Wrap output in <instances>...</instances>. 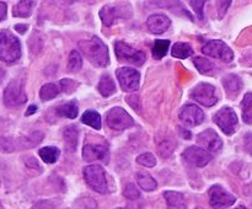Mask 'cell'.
Instances as JSON below:
<instances>
[{
  "label": "cell",
  "instance_id": "3",
  "mask_svg": "<svg viewBox=\"0 0 252 209\" xmlns=\"http://www.w3.org/2000/svg\"><path fill=\"white\" fill-rule=\"evenodd\" d=\"M84 179L86 183L98 193L107 192V181L106 174L100 165H90L84 169Z\"/></svg>",
  "mask_w": 252,
  "mask_h": 209
},
{
  "label": "cell",
  "instance_id": "46",
  "mask_svg": "<svg viewBox=\"0 0 252 209\" xmlns=\"http://www.w3.org/2000/svg\"><path fill=\"white\" fill-rule=\"evenodd\" d=\"M196 209H203V208H201V207H198V208H196Z\"/></svg>",
  "mask_w": 252,
  "mask_h": 209
},
{
  "label": "cell",
  "instance_id": "25",
  "mask_svg": "<svg viewBox=\"0 0 252 209\" xmlns=\"http://www.w3.org/2000/svg\"><path fill=\"white\" fill-rule=\"evenodd\" d=\"M59 91H61V89H59V85H57V84H46V85L42 86L41 91H39V96H41L42 101H49L57 97Z\"/></svg>",
  "mask_w": 252,
  "mask_h": 209
},
{
  "label": "cell",
  "instance_id": "22",
  "mask_svg": "<svg viewBox=\"0 0 252 209\" xmlns=\"http://www.w3.org/2000/svg\"><path fill=\"white\" fill-rule=\"evenodd\" d=\"M171 53L175 58L185 59V58H189V56L193 54V48H192V46L189 43L177 42V43H175V46L172 47Z\"/></svg>",
  "mask_w": 252,
  "mask_h": 209
},
{
  "label": "cell",
  "instance_id": "16",
  "mask_svg": "<svg viewBox=\"0 0 252 209\" xmlns=\"http://www.w3.org/2000/svg\"><path fill=\"white\" fill-rule=\"evenodd\" d=\"M171 25V21L167 16L162 14H155L150 15L147 20V26L149 29L150 32L155 34H161L165 31H167Z\"/></svg>",
  "mask_w": 252,
  "mask_h": 209
},
{
  "label": "cell",
  "instance_id": "45",
  "mask_svg": "<svg viewBox=\"0 0 252 209\" xmlns=\"http://www.w3.org/2000/svg\"><path fill=\"white\" fill-rule=\"evenodd\" d=\"M0 209H2V206H1V203H0Z\"/></svg>",
  "mask_w": 252,
  "mask_h": 209
},
{
  "label": "cell",
  "instance_id": "23",
  "mask_svg": "<svg viewBox=\"0 0 252 209\" xmlns=\"http://www.w3.org/2000/svg\"><path fill=\"white\" fill-rule=\"evenodd\" d=\"M81 122L90 125L91 128H94L96 130L101 129V116L96 111L89 110L86 112H84L83 117H81Z\"/></svg>",
  "mask_w": 252,
  "mask_h": 209
},
{
  "label": "cell",
  "instance_id": "12",
  "mask_svg": "<svg viewBox=\"0 0 252 209\" xmlns=\"http://www.w3.org/2000/svg\"><path fill=\"white\" fill-rule=\"evenodd\" d=\"M184 159L186 160L189 164L193 165L196 167H203L213 159L212 154H209L207 150L201 149L198 147H189L182 154Z\"/></svg>",
  "mask_w": 252,
  "mask_h": 209
},
{
  "label": "cell",
  "instance_id": "31",
  "mask_svg": "<svg viewBox=\"0 0 252 209\" xmlns=\"http://www.w3.org/2000/svg\"><path fill=\"white\" fill-rule=\"evenodd\" d=\"M193 63L199 70V73L202 74H208L214 69V64L209 59L204 58V57H194Z\"/></svg>",
  "mask_w": 252,
  "mask_h": 209
},
{
  "label": "cell",
  "instance_id": "2",
  "mask_svg": "<svg viewBox=\"0 0 252 209\" xmlns=\"http://www.w3.org/2000/svg\"><path fill=\"white\" fill-rule=\"evenodd\" d=\"M21 57V44L9 31H0V60L14 63Z\"/></svg>",
  "mask_w": 252,
  "mask_h": 209
},
{
  "label": "cell",
  "instance_id": "44",
  "mask_svg": "<svg viewBox=\"0 0 252 209\" xmlns=\"http://www.w3.org/2000/svg\"><path fill=\"white\" fill-rule=\"evenodd\" d=\"M4 75H5V71L2 70L1 68H0V80H1V79L4 78Z\"/></svg>",
  "mask_w": 252,
  "mask_h": 209
},
{
  "label": "cell",
  "instance_id": "13",
  "mask_svg": "<svg viewBox=\"0 0 252 209\" xmlns=\"http://www.w3.org/2000/svg\"><path fill=\"white\" fill-rule=\"evenodd\" d=\"M180 119L185 124L199 125L204 120V113L196 105H186L180 111Z\"/></svg>",
  "mask_w": 252,
  "mask_h": 209
},
{
  "label": "cell",
  "instance_id": "6",
  "mask_svg": "<svg viewBox=\"0 0 252 209\" xmlns=\"http://www.w3.org/2000/svg\"><path fill=\"white\" fill-rule=\"evenodd\" d=\"M4 103L6 107H17L27 101V96L24 90V84L15 79L9 83L4 91Z\"/></svg>",
  "mask_w": 252,
  "mask_h": 209
},
{
  "label": "cell",
  "instance_id": "1",
  "mask_svg": "<svg viewBox=\"0 0 252 209\" xmlns=\"http://www.w3.org/2000/svg\"><path fill=\"white\" fill-rule=\"evenodd\" d=\"M79 48L90 63L95 66H107L110 63L108 49L98 37L93 36L90 39L79 42Z\"/></svg>",
  "mask_w": 252,
  "mask_h": 209
},
{
  "label": "cell",
  "instance_id": "18",
  "mask_svg": "<svg viewBox=\"0 0 252 209\" xmlns=\"http://www.w3.org/2000/svg\"><path fill=\"white\" fill-rule=\"evenodd\" d=\"M164 197L166 199L169 209H187L186 199H185L184 194L180 192L166 191L164 192Z\"/></svg>",
  "mask_w": 252,
  "mask_h": 209
},
{
  "label": "cell",
  "instance_id": "40",
  "mask_svg": "<svg viewBox=\"0 0 252 209\" xmlns=\"http://www.w3.org/2000/svg\"><path fill=\"white\" fill-rule=\"evenodd\" d=\"M33 209H53V204L51 202H39L33 207Z\"/></svg>",
  "mask_w": 252,
  "mask_h": 209
},
{
  "label": "cell",
  "instance_id": "5",
  "mask_svg": "<svg viewBox=\"0 0 252 209\" xmlns=\"http://www.w3.org/2000/svg\"><path fill=\"white\" fill-rule=\"evenodd\" d=\"M213 120L226 135L234 134L235 130L238 129V116H236L235 111L230 107H224L219 110L214 115Z\"/></svg>",
  "mask_w": 252,
  "mask_h": 209
},
{
  "label": "cell",
  "instance_id": "38",
  "mask_svg": "<svg viewBox=\"0 0 252 209\" xmlns=\"http://www.w3.org/2000/svg\"><path fill=\"white\" fill-rule=\"evenodd\" d=\"M244 147L248 152H250L252 155V133H248L244 138Z\"/></svg>",
  "mask_w": 252,
  "mask_h": 209
},
{
  "label": "cell",
  "instance_id": "29",
  "mask_svg": "<svg viewBox=\"0 0 252 209\" xmlns=\"http://www.w3.org/2000/svg\"><path fill=\"white\" fill-rule=\"evenodd\" d=\"M33 1H20L12 9V14L17 17H27L31 15L32 7H33Z\"/></svg>",
  "mask_w": 252,
  "mask_h": 209
},
{
  "label": "cell",
  "instance_id": "33",
  "mask_svg": "<svg viewBox=\"0 0 252 209\" xmlns=\"http://www.w3.org/2000/svg\"><path fill=\"white\" fill-rule=\"evenodd\" d=\"M137 162L138 164L143 165V166L153 167L157 165V159H155V156L152 152H144V154H140L139 156L137 157Z\"/></svg>",
  "mask_w": 252,
  "mask_h": 209
},
{
  "label": "cell",
  "instance_id": "30",
  "mask_svg": "<svg viewBox=\"0 0 252 209\" xmlns=\"http://www.w3.org/2000/svg\"><path fill=\"white\" fill-rule=\"evenodd\" d=\"M100 17L106 26H111L117 17V9L112 6H103L100 10Z\"/></svg>",
  "mask_w": 252,
  "mask_h": 209
},
{
  "label": "cell",
  "instance_id": "19",
  "mask_svg": "<svg viewBox=\"0 0 252 209\" xmlns=\"http://www.w3.org/2000/svg\"><path fill=\"white\" fill-rule=\"evenodd\" d=\"M223 85L226 92L230 95H236L243 89V80L235 74H229L223 79Z\"/></svg>",
  "mask_w": 252,
  "mask_h": 209
},
{
  "label": "cell",
  "instance_id": "26",
  "mask_svg": "<svg viewBox=\"0 0 252 209\" xmlns=\"http://www.w3.org/2000/svg\"><path fill=\"white\" fill-rule=\"evenodd\" d=\"M137 182L140 186V188L148 192L154 191V189L158 187L157 181H155L150 175L143 174V172H139V174L137 175Z\"/></svg>",
  "mask_w": 252,
  "mask_h": 209
},
{
  "label": "cell",
  "instance_id": "17",
  "mask_svg": "<svg viewBox=\"0 0 252 209\" xmlns=\"http://www.w3.org/2000/svg\"><path fill=\"white\" fill-rule=\"evenodd\" d=\"M78 137H79V128L76 125H68L63 130V138L65 142V148L69 151H75L78 148Z\"/></svg>",
  "mask_w": 252,
  "mask_h": 209
},
{
  "label": "cell",
  "instance_id": "11",
  "mask_svg": "<svg viewBox=\"0 0 252 209\" xmlns=\"http://www.w3.org/2000/svg\"><path fill=\"white\" fill-rule=\"evenodd\" d=\"M117 79L120 81V85L123 91L127 92H133L139 89V81H140V74L133 68H120L117 70Z\"/></svg>",
  "mask_w": 252,
  "mask_h": 209
},
{
  "label": "cell",
  "instance_id": "32",
  "mask_svg": "<svg viewBox=\"0 0 252 209\" xmlns=\"http://www.w3.org/2000/svg\"><path fill=\"white\" fill-rule=\"evenodd\" d=\"M83 66V58L79 54V52L71 51L70 56H69L68 60V70L71 71V73H76L79 71Z\"/></svg>",
  "mask_w": 252,
  "mask_h": 209
},
{
  "label": "cell",
  "instance_id": "7",
  "mask_svg": "<svg viewBox=\"0 0 252 209\" xmlns=\"http://www.w3.org/2000/svg\"><path fill=\"white\" fill-rule=\"evenodd\" d=\"M106 122L108 127L115 130H125L134 124V120L130 117V115H128V112H126V110L121 107H113L112 110L108 111L106 116Z\"/></svg>",
  "mask_w": 252,
  "mask_h": 209
},
{
  "label": "cell",
  "instance_id": "15",
  "mask_svg": "<svg viewBox=\"0 0 252 209\" xmlns=\"http://www.w3.org/2000/svg\"><path fill=\"white\" fill-rule=\"evenodd\" d=\"M107 145L85 144V147L83 148V159L88 162L96 161V160H103V161H106V160H107Z\"/></svg>",
  "mask_w": 252,
  "mask_h": 209
},
{
  "label": "cell",
  "instance_id": "28",
  "mask_svg": "<svg viewBox=\"0 0 252 209\" xmlns=\"http://www.w3.org/2000/svg\"><path fill=\"white\" fill-rule=\"evenodd\" d=\"M170 41L169 39H157L153 46V56L155 59H161L162 57L166 56L169 51Z\"/></svg>",
  "mask_w": 252,
  "mask_h": 209
},
{
  "label": "cell",
  "instance_id": "47",
  "mask_svg": "<svg viewBox=\"0 0 252 209\" xmlns=\"http://www.w3.org/2000/svg\"><path fill=\"white\" fill-rule=\"evenodd\" d=\"M121 209H123V208H121Z\"/></svg>",
  "mask_w": 252,
  "mask_h": 209
},
{
  "label": "cell",
  "instance_id": "9",
  "mask_svg": "<svg viewBox=\"0 0 252 209\" xmlns=\"http://www.w3.org/2000/svg\"><path fill=\"white\" fill-rule=\"evenodd\" d=\"M209 203L214 209H224L228 207L233 206L236 202L235 196L226 192L219 184H214L209 189Z\"/></svg>",
  "mask_w": 252,
  "mask_h": 209
},
{
  "label": "cell",
  "instance_id": "37",
  "mask_svg": "<svg viewBox=\"0 0 252 209\" xmlns=\"http://www.w3.org/2000/svg\"><path fill=\"white\" fill-rule=\"evenodd\" d=\"M189 4L192 5V7L194 9V11L197 12V15H198L199 19H203V7H204V4H206V1H203V0H201V1H193V0H191L189 1Z\"/></svg>",
  "mask_w": 252,
  "mask_h": 209
},
{
  "label": "cell",
  "instance_id": "43",
  "mask_svg": "<svg viewBox=\"0 0 252 209\" xmlns=\"http://www.w3.org/2000/svg\"><path fill=\"white\" fill-rule=\"evenodd\" d=\"M15 30H16L17 32H20V33H24L27 30V26L26 25H16V26H15Z\"/></svg>",
  "mask_w": 252,
  "mask_h": 209
},
{
  "label": "cell",
  "instance_id": "27",
  "mask_svg": "<svg viewBox=\"0 0 252 209\" xmlns=\"http://www.w3.org/2000/svg\"><path fill=\"white\" fill-rule=\"evenodd\" d=\"M241 110H243V119L245 123H252V93L248 92L244 96L241 102Z\"/></svg>",
  "mask_w": 252,
  "mask_h": 209
},
{
  "label": "cell",
  "instance_id": "39",
  "mask_svg": "<svg viewBox=\"0 0 252 209\" xmlns=\"http://www.w3.org/2000/svg\"><path fill=\"white\" fill-rule=\"evenodd\" d=\"M230 4H231V1H219L218 2V5H219V17L224 16L226 9L230 6Z\"/></svg>",
  "mask_w": 252,
  "mask_h": 209
},
{
  "label": "cell",
  "instance_id": "10",
  "mask_svg": "<svg viewBox=\"0 0 252 209\" xmlns=\"http://www.w3.org/2000/svg\"><path fill=\"white\" fill-rule=\"evenodd\" d=\"M191 97L194 98L197 102L201 105L211 107L218 102V96H217V90L211 84L201 83L191 91Z\"/></svg>",
  "mask_w": 252,
  "mask_h": 209
},
{
  "label": "cell",
  "instance_id": "36",
  "mask_svg": "<svg viewBox=\"0 0 252 209\" xmlns=\"http://www.w3.org/2000/svg\"><path fill=\"white\" fill-rule=\"evenodd\" d=\"M76 88H78V83H75V81L71 80V79H63V80H61V83H59V89H61L63 92L71 93Z\"/></svg>",
  "mask_w": 252,
  "mask_h": 209
},
{
  "label": "cell",
  "instance_id": "4",
  "mask_svg": "<svg viewBox=\"0 0 252 209\" xmlns=\"http://www.w3.org/2000/svg\"><path fill=\"white\" fill-rule=\"evenodd\" d=\"M115 52L117 59L122 63L135 64V65H142L145 61V53L144 52L135 49L130 47L129 44L125 42H116L115 43Z\"/></svg>",
  "mask_w": 252,
  "mask_h": 209
},
{
  "label": "cell",
  "instance_id": "42",
  "mask_svg": "<svg viewBox=\"0 0 252 209\" xmlns=\"http://www.w3.org/2000/svg\"><path fill=\"white\" fill-rule=\"evenodd\" d=\"M37 111V106L36 105H31L30 106L29 108H27V111H26V116H31V115H33L34 112H36Z\"/></svg>",
  "mask_w": 252,
  "mask_h": 209
},
{
  "label": "cell",
  "instance_id": "20",
  "mask_svg": "<svg viewBox=\"0 0 252 209\" xmlns=\"http://www.w3.org/2000/svg\"><path fill=\"white\" fill-rule=\"evenodd\" d=\"M98 91L102 96L105 97H108V96L113 95L116 92V85H115V81L113 79L111 78L108 74H103L100 79V83H98L97 86Z\"/></svg>",
  "mask_w": 252,
  "mask_h": 209
},
{
  "label": "cell",
  "instance_id": "24",
  "mask_svg": "<svg viewBox=\"0 0 252 209\" xmlns=\"http://www.w3.org/2000/svg\"><path fill=\"white\" fill-rule=\"evenodd\" d=\"M61 150L56 147H44L39 150V156L47 164H54L58 160Z\"/></svg>",
  "mask_w": 252,
  "mask_h": 209
},
{
  "label": "cell",
  "instance_id": "8",
  "mask_svg": "<svg viewBox=\"0 0 252 209\" xmlns=\"http://www.w3.org/2000/svg\"><path fill=\"white\" fill-rule=\"evenodd\" d=\"M202 52L206 56H211L223 61H231L234 59V52L231 51L230 47L219 39L207 42L206 46L202 48Z\"/></svg>",
  "mask_w": 252,
  "mask_h": 209
},
{
  "label": "cell",
  "instance_id": "21",
  "mask_svg": "<svg viewBox=\"0 0 252 209\" xmlns=\"http://www.w3.org/2000/svg\"><path fill=\"white\" fill-rule=\"evenodd\" d=\"M56 113L61 117H66L74 119L78 116V106L75 101H69V102L63 103L56 108Z\"/></svg>",
  "mask_w": 252,
  "mask_h": 209
},
{
  "label": "cell",
  "instance_id": "34",
  "mask_svg": "<svg viewBox=\"0 0 252 209\" xmlns=\"http://www.w3.org/2000/svg\"><path fill=\"white\" fill-rule=\"evenodd\" d=\"M42 138H43V134H42L41 132H34L32 133L30 137L27 138H24V148H32L34 147L36 144H38L39 142L42 140Z\"/></svg>",
  "mask_w": 252,
  "mask_h": 209
},
{
  "label": "cell",
  "instance_id": "14",
  "mask_svg": "<svg viewBox=\"0 0 252 209\" xmlns=\"http://www.w3.org/2000/svg\"><path fill=\"white\" fill-rule=\"evenodd\" d=\"M197 142L211 152H218L223 147V142L213 129H207L202 132L197 138Z\"/></svg>",
  "mask_w": 252,
  "mask_h": 209
},
{
  "label": "cell",
  "instance_id": "35",
  "mask_svg": "<svg viewBox=\"0 0 252 209\" xmlns=\"http://www.w3.org/2000/svg\"><path fill=\"white\" fill-rule=\"evenodd\" d=\"M123 196L128 199H137L140 197V192L134 183H128L123 189Z\"/></svg>",
  "mask_w": 252,
  "mask_h": 209
},
{
  "label": "cell",
  "instance_id": "41",
  "mask_svg": "<svg viewBox=\"0 0 252 209\" xmlns=\"http://www.w3.org/2000/svg\"><path fill=\"white\" fill-rule=\"evenodd\" d=\"M6 11H7L6 4L0 1V21H2V20L5 19V16H6Z\"/></svg>",
  "mask_w": 252,
  "mask_h": 209
}]
</instances>
